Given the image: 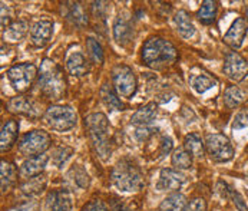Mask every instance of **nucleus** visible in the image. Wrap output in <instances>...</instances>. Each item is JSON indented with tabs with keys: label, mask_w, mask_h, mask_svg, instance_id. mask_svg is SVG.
Segmentation results:
<instances>
[{
	"label": "nucleus",
	"mask_w": 248,
	"mask_h": 211,
	"mask_svg": "<svg viewBox=\"0 0 248 211\" xmlns=\"http://www.w3.org/2000/svg\"><path fill=\"white\" fill-rule=\"evenodd\" d=\"M178 58L177 48L167 39L154 36L142 46V61L154 69H162L172 65Z\"/></svg>",
	"instance_id": "1"
},
{
	"label": "nucleus",
	"mask_w": 248,
	"mask_h": 211,
	"mask_svg": "<svg viewBox=\"0 0 248 211\" xmlns=\"http://www.w3.org/2000/svg\"><path fill=\"white\" fill-rule=\"evenodd\" d=\"M37 85H39L40 92L52 101L61 99L66 92V81H65L63 72L50 59L43 61L40 66Z\"/></svg>",
	"instance_id": "2"
},
{
	"label": "nucleus",
	"mask_w": 248,
	"mask_h": 211,
	"mask_svg": "<svg viewBox=\"0 0 248 211\" xmlns=\"http://www.w3.org/2000/svg\"><path fill=\"white\" fill-rule=\"evenodd\" d=\"M85 125L89 132V138L92 141L98 155L107 161L110 157V138H109V121L107 115L101 112L91 114L85 118Z\"/></svg>",
	"instance_id": "3"
},
{
	"label": "nucleus",
	"mask_w": 248,
	"mask_h": 211,
	"mask_svg": "<svg viewBox=\"0 0 248 211\" xmlns=\"http://www.w3.org/2000/svg\"><path fill=\"white\" fill-rule=\"evenodd\" d=\"M110 178L113 185L124 193H137L145 185V177L140 167L128 160H122L113 167Z\"/></svg>",
	"instance_id": "4"
},
{
	"label": "nucleus",
	"mask_w": 248,
	"mask_h": 211,
	"mask_svg": "<svg viewBox=\"0 0 248 211\" xmlns=\"http://www.w3.org/2000/svg\"><path fill=\"white\" fill-rule=\"evenodd\" d=\"M43 119H45V124L53 131L65 132L75 128L78 122V115L71 106L52 105L46 109Z\"/></svg>",
	"instance_id": "5"
},
{
	"label": "nucleus",
	"mask_w": 248,
	"mask_h": 211,
	"mask_svg": "<svg viewBox=\"0 0 248 211\" xmlns=\"http://www.w3.org/2000/svg\"><path fill=\"white\" fill-rule=\"evenodd\" d=\"M113 88L122 98L131 99L137 94V78L132 69L126 65H116L112 69Z\"/></svg>",
	"instance_id": "6"
},
{
	"label": "nucleus",
	"mask_w": 248,
	"mask_h": 211,
	"mask_svg": "<svg viewBox=\"0 0 248 211\" xmlns=\"http://www.w3.org/2000/svg\"><path fill=\"white\" fill-rule=\"evenodd\" d=\"M50 145V137L45 131H31L19 141V151L26 157H36L45 154Z\"/></svg>",
	"instance_id": "7"
},
{
	"label": "nucleus",
	"mask_w": 248,
	"mask_h": 211,
	"mask_svg": "<svg viewBox=\"0 0 248 211\" xmlns=\"http://www.w3.org/2000/svg\"><path fill=\"white\" fill-rule=\"evenodd\" d=\"M36 75H37V68L33 64H28V62L15 65L7 70V78L12 86L15 88V91L17 92H26L32 86Z\"/></svg>",
	"instance_id": "8"
},
{
	"label": "nucleus",
	"mask_w": 248,
	"mask_h": 211,
	"mask_svg": "<svg viewBox=\"0 0 248 211\" xmlns=\"http://www.w3.org/2000/svg\"><path fill=\"white\" fill-rule=\"evenodd\" d=\"M205 148L215 162H227L234 157V146L231 141L222 134H210L205 140Z\"/></svg>",
	"instance_id": "9"
},
{
	"label": "nucleus",
	"mask_w": 248,
	"mask_h": 211,
	"mask_svg": "<svg viewBox=\"0 0 248 211\" xmlns=\"http://www.w3.org/2000/svg\"><path fill=\"white\" fill-rule=\"evenodd\" d=\"M222 70L228 79L234 82H241L248 76V64L237 52H227Z\"/></svg>",
	"instance_id": "10"
},
{
	"label": "nucleus",
	"mask_w": 248,
	"mask_h": 211,
	"mask_svg": "<svg viewBox=\"0 0 248 211\" xmlns=\"http://www.w3.org/2000/svg\"><path fill=\"white\" fill-rule=\"evenodd\" d=\"M72 195L69 190L59 188L47 194L45 201V211H71Z\"/></svg>",
	"instance_id": "11"
},
{
	"label": "nucleus",
	"mask_w": 248,
	"mask_h": 211,
	"mask_svg": "<svg viewBox=\"0 0 248 211\" xmlns=\"http://www.w3.org/2000/svg\"><path fill=\"white\" fill-rule=\"evenodd\" d=\"M247 31H248V23L247 20L244 17H237L232 25L230 26L228 32L225 33L224 36V42L234 48V49H238L243 46V42L247 36Z\"/></svg>",
	"instance_id": "12"
},
{
	"label": "nucleus",
	"mask_w": 248,
	"mask_h": 211,
	"mask_svg": "<svg viewBox=\"0 0 248 211\" xmlns=\"http://www.w3.org/2000/svg\"><path fill=\"white\" fill-rule=\"evenodd\" d=\"M53 35V22L49 19H40L33 23L31 29V39L32 43L37 48H43L49 43Z\"/></svg>",
	"instance_id": "13"
},
{
	"label": "nucleus",
	"mask_w": 248,
	"mask_h": 211,
	"mask_svg": "<svg viewBox=\"0 0 248 211\" xmlns=\"http://www.w3.org/2000/svg\"><path fill=\"white\" fill-rule=\"evenodd\" d=\"M186 181V177L178 170L172 168H164L159 173V179L156 184V188L159 191H172L181 188V185Z\"/></svg>",
	"instance_id": "14"
},
{
	"label": "nucleus",
	"mask_w": 248,
	"mask_h": 211,
	"mask_svg": "<svg viewBox=\"0 0 248 211\" xmlns=\"http://www.w3.org/2000/svg\"><path fill=\"white\" fill-rule=\"evenodd\" d=\"M63 16L79 28H85L88 25V13L82 3L79 1H65L62 3Z\"/></svg>",
	"instance_id": "15"
},
{
	"label": "nucleus",
	"mask_w": 248,
	"mask_h": 211,
	"mask_svg": "<svg viewBox=\"0 0 248 211\" xmlns=\"http://www.w3.org/2000/svg\"><path fill=\"white\" fill-rule=\"evenodd\" d=\"M7 108L10 112L13 114H19L23 116H29V118H37L40 115V109L36 105L35 102L26 97H16L12 98L7 102Z\"/></svg>",
	"instance_id": "16"
},
{
	"label": "nucleus",
	"mask_w": 248,
	"mask_h": 211,
	"mask_svg": "<svg viewBox=\"0 0 248 211\" xmlns=\"http://www.w3.org/2000/svg\"><path fill=\"white\" fill-rule=\"evenodd\" d=\"M132 37H134V28L131 22L124 15H119L113 22V39L116 40L118 45L126 46L128 43H131Z\"/></svg>",
	"instance_id": "17"
},
{
	"label": "nucleus",
	"mask_w": 248,
	"mask_h": 211,
	"mask_svg": "<svg viewBox=\"0 0 248 211\" xmlns=\"http://www.w3.org/2000/svg\"><path fill=\"white\" fill-rule=\"evenodd\" d=\"M47 161H49V157L46 154H40V155H36V157H31L29 160H26L22 164L20 171H19V176L22 177V178H25V179H29V178L40 176V173L45 170Z\"/></svg>",
	"instance_id": "18"
},
{
	"label": "nucleus",
	"mask_w": 248,
	"mask_h": 211,
	"mask_svg": "<svg viewBox=\"0 0 248 211\" xmlns=\"http://www.w3.org/2000/svg\"><path fill=\"white\" fill-rule=\"evenodd\" d=\"M17 132H19V122L15 119L6 121V124L1 128V134H0L1 152L9 151L13 146V144L16 142V138H17Z\"/></svg>",
	"instance_id": "19"
},
{
	"label": "nucleus",
	"mask_w": 248,
	"mask_h": 211,
	"mask_svg": "<svg viewBox=\"0 0 248 211\" xmlns=\"http://www.w3.org/2000/svg\"><path fill=\"white\" fill-rule=\"evenodd\" d=\"M66 69L71 73L72 76H76V78H82L88 73L89 66H88V62L83 56L82 52H72L68 55V59H66Z\"/></svg>",
	"instance_id": "20"
},
{
	"label": "nucleus",
	"mask_w": 248,
	"mask_h": 211,
	"mask_svg": "<svg viewBox=\"0 0 248 211\" xmlns=\"http://www.w3.org/2000/svg\"><path fill=\"white\" fill-rule=\"evenodd\" d=\"M174 23L177 28V32L182 37L185 39H191L192 36L195 35V26L188 15V12L185 10H178L174 16Z\"/></svg>",
	"instance_id": "21"
},
{
	"label": "nucleus",
	"mask_w": 248,
	"mask_h": 211,
	"mask_svg": "<svg viewBox=\"0 0 248 211\" xmlns=\"http://www.w3.org/2000/svg\"><path fill=\"white\" fill-rule=\"evenodd\" d=\"M66 181L76 190H86L89 187V184H91L89 174L80 165L72 167L71 170L68 171V174H66Z\"/></svg>",
	"instance_id": "22"
},
{
	"label": "nucleus",
	"mask_w": 248,
	"mask_h": 211,
	"mask_svg": "<svg viewBox=\"0 0 248 211\" xmlns=\"http://www.w3.org/2000/svg\"><path fill=\"white\" fill-rule=\"evenodd\" d=\"M189 85L191 88L197 92V94H205L207 91L213 89L217 85V81L211 78L208 73L204 72H198V73H192L189 76Z\"/></svg>",
	"instance_id": "23"
},
{
	"label": "nucleus",
	"mask_w": 248,
	"mask_h": 211,
	"mask_svg": "<svg viewBox=\"0 0 248 211\" xmlns=\"http://www.w3.org/2000/svg\"><path fill=\"white\" fill-rule=\"evenodd\" d=\"M247 98V89H243V88L235 86V85L228 86L225 89V92H224V104H225L227 108H230V109H234V108H237L238 105H241Z\"/></svg>",
	"instance_id": "24"
},
{
	"label": "nucleus",
	"mask_w": 248,
	"mask_h": 211,
	"mask_svg": "<svg viewBox=\"0 0 248 211\" xmlns=\"http://www.w3.org/2000/svg\"><path fill=\"white\" fill-rule=\"evenodd\" d=\"M99 95H101V99H102L104 105L107 106L109 111H122L124 109V104L118 98V92L108 82H105L101 86Z\"/></svg>",
	"instance_id": "25"
},
{
	"label": "nucleus",
	"mask_w": 248,
	"mask_h": 211,
	"mask_svg": "<svg viewBox=\"0 0 248 211\" xmlns=\"http://www.w3.org/2000/svg\"><path fill=\"white\" fill-rule=\"evenodd\" d=\"M156 118V104L155 102H149L146 105L141 106L131 118L132 124L137 125H148L151 124L154 119Z\"/></svg>",
	"instance_id": "26"
},
{
	"label": "nucleus",
	"mask_w": 248,
	"mask_h": 211,
	"mask_svg": "<svg viewBox=\"0 0 248 211\" xmlns=\"http://www.w3.org/2000/svg\"><path fill=\"white\" fill-rule=\"evenodd\" d=\"M188 207L186 198L181 193H172L164 198L159 206V211H185Z\"/></svg>",
	"instance_id": "27"
},
{
	"label": "nucleus",
	"mask_w": 248,
	"mask_h": 211,
	"mask_svg": "<svg viewBox=\"0 0 248 211\" xmlns=\"http://www.w3.org/2000/svg\"><path fill=\"white\" fill-rule=\"evenodd\" d=\"M218 13V3L214 0H205L202 1L200 10L197 12V17L202 25H211L217 19Z\"/></svg>",
	"instance_id": "28"
},
{
	"label": "nucleus",
	"mask_w": 248,
	"mask_h": 211,
	"mask_svg": "<svg viewBox=\"0 0 248 211\" xmlns=\"http://www.w3.org/2000/svg\"><path fill=\"white\" fill-rule=\"evenodd\" d=\"M46 177L45 176H37L33 177V178H29L26 179L20 190L25 195H29V197H35V195H39L40 193H43V190L46 188Z\"/></svg>",
	"instance_id": "29"
},
{
	"label": "nucleus",
	"mask_w": 248,
	"mask_h": 211,
	"mask_svg": "<svg viewBox=\"0 0 248 211\" xmlns=\"http://www.w3.org/2000/svg\"><path fill=\"white\" fill-rule=\"evenodd\" d=\"M0 177H1V191L6 193V191H9V190L15 185L16 178H17V173H16L15 165H13L12 162L1 161Z\"/></svg>",
	"instance_id": "30"
},
{
	"label": "nucleus",
	"mask_w": 248,
	"mask_h": 211,
	"mask_svg": "<svg viewBox=\"0 0 248 211\" xmlns=\"http://www.w3.org/2000/svg\"><path fill=\"white\" fill-rule=\"evenodd\" d=\"M28 23L25 20H16L13 22L7 29H4L3 37L7 42H19L28 33Z\"/></svg>",
	"instance_id": "31"
},
{
	"label": "nucleus",
	"mask_w": 248,
	"mask_h": 211,
	"mask_svg": "<svg viewBox=\"0 0 248 211\" xmlns=\"http://www.w3.org/2000/svg\"><path fill=\"white\" fill-rule=\"evenodd\" d=\"M171 161L177 170H188L192 165V154L185 146H179L174 151Z\"/></svg>",
	"instance_id": "32"
},
{
	"label": "nucleus",
	"mask_w": 248,
	"mask_h": 211,
	"mask_svg": "<svg viewBox=\"0 0 248 211\" xmlns=\"http://www.w3.org/2000/svg\"><path fill=\"white\" fill-rule=\"evenodd\" d=\"M184 146L192 154V157H197V158H202L204 154H205V145L202 140L200 138V135L197 134H189L185 137V142H184Z\"/></svg>",
	"instance_id": "33"
},
{
	"label": "nucleus",
	"mask_w": 248,
	"mask_h": 211,
	"mask_svg": "<svg viewBox=\"0 0 248 211\" xmlns=\"http://www.w3.org/2000/svg\"><path fill=\"white\" fill-rule=\"evenodd\" d=\"M86 49L91 56V59L95 64H102L104 62V49L102 45L95 39V37H88L86 39Z\"/></svg>",
	"instance_id": "34"
},
{
	"label": "nucleus",
	"mask_w": 248,
	"mask_h": 211,
	"mask_svg": "<svg viewBox=\"0 0 248 211\" xmlns=\"http://www.w3.org/2000/svg\"><path fill=\"white\" fill-rule=\"evenodd\" d=\"M110 209L112 211H141L135 200H119V198H113L110 201Z\"/></svg>",
	"instance_id": "35"
},
{
	"label": "nucleus",
	"mask_w": 248,
	"mask_h": 211,
	"mask_svg": "<svg viewBox=\"0 0 248 211\" xmlns=\"http://www.w3.org/2000/svg\"><path fill=\"white\" fill-rule=\"evenodd\" d=\"M72 154H73V148H71V146H59V148L55 149L53 157H52V161H53V164L58 168H61L71 158Z\"/></svg>",
	"instance_id": "36"
},
{
	"label": "nucleus",
	"mask_w": 248,
	"mask_h": 211,
	"mask_svg": "<svg viewBox=\"0 0 248 211\" xmlns=\"http://www.w3.org/2000/svg\"><path fill=\"white\" fill-rule=\"evenodd\" d=\"M92 9H93V16L96 19H105L108 10H109V3H107V1H93Z\"/></svg>",
	"instance_id": "37"
},
{
	"label": "nucleus",
	"mask_w": 248,
	"mask_h": 211,
	"mask_svg": "<svg viewBox=\"0 0 248 211\" xmlns=\"http://www.w3.org/2000/svg\"><path fill=\"white\" fill-rule=\"evenodd\" d=\"M248 127V111H240L235 118H234V124H232V130H243Z\"/></svg>",
	"instance_id": "38"
},
{
	"label": "nucleus",
	"mask_w": 248,
	"mask_h": 211,
	"mask_svg": "<svg viewBox=\"0 0 248 211\" xmlns=\"http://www.w3.org/2000/svg\"><path fill=\"white\" fill-rule=\"evenodd\" d=\"M152 134H154V130L149 128L148 125H138V128L134 132V137L140 141V142H143V141L148 140Z\"/></svg>",
	"instance_id": "39"
},
{
	"label": "nucleus",
	"mask_w": 248,
	"mask_h": 211,
	"mask_svg": "<svg viewBox=\"0 0 248 211\" xmlns=\"http://www.w3.org/2000/svg\"><path fill=\"white\" fill-rule=\"evenodd\" d=\"M80 211H109V209L102 200H91L82 207Z\"/></svg>",
	"instance_id": "40"
},
{
	"label": "nucleus",
	"mask_w": 248,
	"mask_h": 211,
	"mask_svg": "<svg viewBox=\"0 0 248 211\" xmlns=\"http://www.w3.org/2000/svg\"><path fill=\"white\" fill-rule=\"evenodd\" d=\"M12 17H13V15H12V10H10V7L7 6V4H4V3H1V28L4 29H7L12 23Z\"/></svg>",
	"instance_id": "41"
},
{
	"label": "nucleus",
	"mask_w": 248,
	"mask_h": 211,
	"mask_svg": "<svg viewBox=\"0 0 248 211\" xmlns=\"http://www.w3.org/2000/svg\"><path fill=\"white\" fill-rule=\"evenodd\" d=\"M185 211H207V203L204 198H194L189 201L188 207Z\"/></svg>",
	"instance_id": "42"
},
{
	"label": "nucleus",
	"mask_w": 248,
	"mask_h": 211,
	"mask_svg": "<svg viewBox=\"0 0 248 211\" xmlns=\"http://www.w3.org/2000/svg\"><path fill=\"white\" fill-rule=\"evenodd\" d=\"M231 197H232V201L235 204V207L238 209L240 211H248L247 203L244 201L243 195L238 193V191H231Z\"/></svg>",
	"instance_id": "43"
},
{
	"label": "nucleus",
	"mask_w": 248,
	"mask_h": 211,
	"mask_svg": "<svg viewBox=\"0 0 248 211\" xmlns=\"http://www.w3.org/2000/svg\"><path fill=\"white\" fill-rule=\"evenodd\" d=\"M172 148V140L170 137H164L161 144V155H167Z\"/></svg>",
	"instance_id": "44"
}]
</instances>
